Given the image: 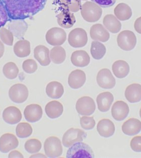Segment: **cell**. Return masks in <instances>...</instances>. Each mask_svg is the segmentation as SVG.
I'll return each mask as SVG.
<instances>
[{
  "instance_id": "obj_1",
  "label": "cell",
  "mask_w": 141,
  "mask_h": 158,
  "mask_svg": "<svg viewBox=\"0 0 141 158\" xmlns=\"http://www.w3.org/2000/svg\"><path fill=\"white\" fill-rule=\"evenodd\" d=\"M10 20L31 18L43 10L47 0H2Z\"/></svg>"
},
{
  "instance_id": "obj_2",
  "label": "cell",
  "mask_w": 141,
  "mask_h": 158,
  "mask_svg": "<svg viewBox=\"0 0 141 158\" xmlns=\"http://www.w3.org/2000/svg\"><path fill=\"white\" fill-rule=\"evenodd\" d=\"M80 10L83 18L88 22H97L102 14V8L92 2H85L82 5Z\"/></svg>"
},
{
  "instance_id": "obj_3",
  "label": "cell",
  "mask_w": 141,
  "mask_h": 158,
  "mask_svg": "<svg viewBox=\"0 0 141 158\" xmlns=\"http://www.w3.org/2000/svg\"><path fill=\"white\" fill-rule=\"evenodd\" d=\"M66 157L68 158H91L94 157V154L88 144L78 142L70 147Z\"/></svg>"
},
{
  "instance_id": "obj_4",
  "label": "cell",
  "mask_w": 141,
  "mask_h": 158,
  "mask_svg": "<svg viewBox=\"0 0 141 158\" xmlns=\"http://www.w3.org/2000/svg\"><path fill=\"white\" fill-rule=\"evenodd\" d=\"M44 150L49 158H58L63 154V147L60 139L56 136H51L45 140Z\"/></svg>"
},
{
  "instance_id": "obj_5",
  "label": "cell",
  "mask_w": 141,
  "mask_h": 158,
  "mask_svg": "<svg viewBox=\"0 0 141 158\" xmlns=\"http://www.w3.org/2000/svg\"><path fill=\"white\" fill-rule=\"evenodd\" d=\"M117 42L121 49L123 51H130L136 47L137 38L133 31L124 30L118 35Z\"/></svg>"
},
{
  "instance_id": "obj_6",
  "label": "cell",
  "mask_w": 141,
  "mask_h": 158,
  "mask_svg": "<svg viewBox=\"0 0 141 158\" xmlns=\"http://www.w3.org/2000/svg\"><path fill=\"white\" fill-rule=\"evenodd\" d=\"M87 134L83 130L71 128L68 130L63 137V144L65 147L70 148L74 143L81 142L86 139Z\"/></svg>"
},
{
  "instance_id": "obj_7",
  "label": "cell",
  "mask_w": 141,
  "mask_h": 158,
  "mask_svg": "<svg viewBox=\"0 0 141 158\" xmlns=\"http://www.w3.org/2000/svg\"><path fill=\"white\" fill-rule=\"evenodd\" d=\"M87 42V34L83 28L74 29L68 34V44L73 48H82L86 45Z\"/></svg>"
},
{
  "instance_id": "obj_8",
  "label": "cell",
  "mask_w": 141,
  "mask_h": 158,
  "mask_svg": "<svg viewBox=\"0 0 141 158\" xmlns=\"http://www.w3.org/2000/svg\"><path fill=\"white\" fill-rule=\"evenodd\" d=\"M29 92L25 85L18 83L13 85L9 91L10 99L16 103H22L27 99Z\"/></svg>"
},
{
  "instance_id": "obj_9",
  "label": "cell",
  "mask_w": 141,
  "mask_h": 158,
  "mask_svg": "<svg viewBox=\"0 0 141 158\" xmlns=\"http://www.w3.org/2000/svg\"><path fill=\"white\" fill-rule=\"evenodd\" d=\"M67 39V34L60 28L53 27L48 31L45 35L47 42L52 46H60L64 44Z\"/></svg>"
},
{
  "instance_id": "obj_10",
  "label": "cell",
  "mask_w": 141,
  "mask_h": 158,
  "mask_svg": "<svg viewBox=\"0 0 141 158\" xmlns=\"http://www.w3.org/2000/svg\"><path fill=\"white\" fill-rule=\"evenodd\" d=\"M76 109L78 113L82 115H91L96 109L94 100L89 96L79 98L76 104Z\"/></svg>"
},
{
  "instance_id": "obj_11",
  "label": "cell",
  "mask_w": 141,
  "mask_h": 158,
  "mask_svg": "<svg viewBox=\"0 0 141 158\" xmlns=\"http://www.w3.org/2000/svg\"><path fill=\"white\" fill-rule=\"evenodd\" d=\"M96 81L99 86L105 89L113 88L116 84L115 78L108 69H103L99 71Z\"/></svg>"
},
{
  "instance_id": "obj_12",
  "label": "cell",
  "mask_w": 141,
  "mask_h": 158,
  "mask_svg": "<svg viewBox=\"0 0 141 158\" xmlns=\"http://www.w3.org/2000/svg\"><path fill=\"white\" fill-rule=\"evenodd\" d=\"M18 145L19 141L13 134L7 133L0 138V151L2 153H8L18 147Z\"/></svg>"
},
{
  "instance_id": "obj_13",
  "label": "cell",
  "mask_w": 141,
  "mask_h": 158,
  "mask_svg": "<svg viewBox=\"0 0 141 158\" xmlns=\"http://www.w3.org/2000/svg\"><path fill=\"white\" fill-rule=\"evenodd\" d=\"M43 111L39 104H32L26 107L24 111L25 118L30 123H36L43 117Z\"/></svg>"
},
{
  "instance_id": "obj_14",
  "label": "cell",
  "mask_w": 141,
  "mask_h": 158,
  "mask_svg": "<svg viewBox=\"0 0 141 158\" xmlns=\"http://www.w3.org/2000/svg\"><path fill=\"white\" fill-rule=\"evenodd\" d=\"M129 112L130 109L127 103L123 101H118L112 106L111 115L115 120L121 121L127 117Z\"/></svg>"
},
{
  "instance_id": "obj_15",
  "label": "cell",
  "mask_w": 141,
  "mask_h": 158,
  "mask_svg": "<svg viewBox=\"0 0 141 158\" xmlns=\"http://www.w3.org/2000/svg\"><path fill=\"white\" fill-rule=\"evenodd\" d=\"M86 80V76L84 71L80 70H74L68 76V85L72 89H78L83 86Z\"/></svg>"
},
{
  "instance_id": "obj_16",
  "label": "cell",
  "mask_w": 141,
  "mask_h": 158,
  "mask_svg": "<svg viewBox=\"0 0 141 158\" xmlns=\"http://www.w3.org/2000/svg\"><path fill=\"white\" fill-rule=\"evenodd\" d=\"M91 38L95 41L106 42L110 38V33L101 24L93 25L90 30Z\"/></svg>"
},
{
  "instance_id": "obj_17",
  "label": "cell",
  "mask_w": 141,
  "mask_h": 158,
  "mask_svg": "<svg viewBox=\"0 0 141 158\" xmlns=\"http://www.w3.org/2000/svg\"><path fill=\"white\" fill-rule=\"evenodd\" d=\"M3 118L8 124H17L21 120L22 114L20 109L16 107H8L3 111Z\"/></svg>"
},
{
  "instance_id": "obj_18",
  "label": "cell",
  "mask_w": 141,
  "mask_h": 158,
  "mask_svg": "<svg viewBox=\"0 0 141 158\" xmlns=\"http://www.w3.org/2000/svg\"><path fill=\"white\" fill-rule=\"evenodd\" d=\"M122 130L123 134L129 136L137 135L141 131V121L134 118L129 119L123 123Z\"/></svg>"
},
{
  "instance_id": "obj_19",
  "label": "cell",
  "mask_w": 141,
  "mask_h": 158,
  "mask_svg": "<svg viewBox=\"0 0 141 158\" xmlns=\"http://www.w3.org/2000/svg\"><path fill=\"white\" fill-rule=\"evenodd\" d=\"M8 24L9 30L17 38L23 37L28 29V25L24 20H10Z\"/></svg>"
},
{
  "instance_id": "obj_20",
  "label": "cell",
  "mask_w": 141,
  "mask_h": 158,
  "mask_svg": "<svg viewBox=\"0 0 141 158\" xmlns=\"http://www.w3.org/2000/svg\"><path fill=\"white\" fill-rule=\"evenodd\" d=\"M97 130L100 136L104 138H110L115 132V126L114 123L110 119H102L98 123Z\"/></svg>"
},
{
  "instance_id": "obj_21",
  "label": "cell",
  "mask_w": 141,
  "mask_h": 158,
  "mask_svg": "<svg viewBox=\"0 0 141 158\" xmlns=\"http://www.w3.org/2000/svg\"><path fill=\"white\" fill-rule=\"evenodd\" d=\"M34 57L42 66H48L51 63L49 49L44 45H39L34 48Z\"/></svg>"
},
{
  "instance_id": "obj_22",
  "label": "cell",
  "mask_w": 141,
  "mask_h": 158,
  "mask_svg": "<svg viewBox=\"0 0 141 158\" xmlns=\"http://www.w3.org/2000/svg\"><path fill=\"white\" fill-rule=\"evenodd\" d=\"M114 100V96L109 92H105L99 94L96 98L99 110L102 112L108 111Z\"/></svg>"
},
{
  "instance_id": "obj_23",
  "label": "cell",
  "mask_w": 141,
  "mask_h": 158,
  "mask_svg": "<svg viewBox=\"0 0 141 158\" xmlns=\"http://www.w3.org/2000/svg\"><path fill=\"white\" fill-rule=\"evenodd\" d=\"M125 97L129 102L134 103L141 100V85L134 83L130 85L125 91Z\"/></svg>"
},
{
  "instance_id": "obj_24",
  "label": "cell",
  "mask_w": 141,
  "mask_h": 158,
  "mask_svg": "<svg viewBox=\"0 0 141 158\" xmlns=\"http://www.w3.org/2000/svg\"><path fill=\"white\" fill-rule=\"evenodd\" d=\"M71 60L76 67H85L89 64L90 57L86 51H76L72 54Z\"/></svg>"
},
{
  "instance_id": "obj_25",
  "label": "cell",
  "mask_w": 141,
  "mask_h": 158,
  "mask_svg": "<svg viewBox=\"0 0 141 158\" xmlns=\"http://www.w3.org/2000/svg\"><path fill=\"white\" fill-rule=\"evenodd\" d=\"M57 22L62 28H70L76 23L75 16L71 12L64 10L58 15Z\"/></svg>"
},
{
  "instance_id": "obj_26",
  "label": "cell",
  "mask_w": 141,
  "mask_h": 158,
  "mask_svg": "<svg viewBox=\"0 0 141 158\" xmlns=\"http://www.w3.org/2000/svg\"><path fill=\"white\" fill-rule=\"evenodd\" d=\"M45 111L50 118H56L61 116L63 113V105L58 101H51L45 106Z\"/></svg>"
},
{
  "instance_id": "obj_27",
  "label": "cell",
  "mask_w": 141,
  "mask_h": 158,
  "mask_svg": "<svg viewBox=\"0 0 141 158\" xmlns=\"http://www.w3.org/2000/svg\"><path fill=\"white\" fill-rule=\"evenodd\" d=\"M112 72L115 76L122 79L127 76L130 72V65L126 61L118 60L115 61L112 66Z\"/></svg>"
},
{
  "instance_id": "obj_28",
  "label": "cell",
  "mask_w": 141,
  "mask_h": 158,
  "mask_svg": "<svg viewBox=\"0 0 141 158\" xmlns=\"http://www.w3.org/2000/svg\"><path fill=\"white\" fill-rule=\"evenodd\" d=\"M64 89L62 84L56 81H52L47 85L46 93L52 99H59L63 95Z\"/></svg>"
},
{
  "instance_id": "obj_29",
  "label": "cell",
  "mask_w": 141,
  "mask_h": 158,
  "mask_svg": "<svg viewBox=\"0 0 141 158\" xmlns=\"http://www.w3.org/2000/svg\"><path fill=\"white\" fill-rule=\"evenodd\" d=\"M103 23L106 28L112 33L119 32L122 28L121 22L112 14L106 15L103 18Z\"/></svg>"
},
{
  "instance_id": "obj_30",
  "label": "cell",
  "mask_w": 141,
  "mask_h": 158,
  "mask_svg": "<svg viewBox=\"0 0 141 158\" xmlns=\"http://www.w3.org/2000/svg\"><path fill=\"white\" fill-rule=\"evenodd\" d=\"M13 51L15 55L18 57L28 56L31 52L30 42L27 40H20L15 44Z\"/></svg>"
},
{
  "instance_id": "obj_31",
  "label": "cell",
  "mask_w": 141,
  "mask_h": 158,
  "mask_svg": "<svg viewBox=\"0 0 141 158\" xmlns=\"http://www.w3.org/2000/svg\"><path fill=\"white\" fill-rule=\"evenodd\" d=\"M114 14L119 20L126 21L131 18L132 11L128 5L121 3L115 7Z\"/></svg>"
},
{
  "instance_id": "obj_32",
  "label": "cell",
  "mask_w": 141,
  "mask_h": 158,
  "mask_svg": "<svg viewBox=\"0 0 141 158\" xmlns=\"http://www.w3.org/2000/svg\"><path fill=\"white\" fill-rule=\"evenodd\" d=\"M50 58L56 64H62L66 60V51L63 47L60 46L54 47L51 49Z\"/></svg>"
},
{
  "instance_id": "obj_33",
  "label": "cell",
  "mask_w": 141,
  "mask_h": 158,
  "mask_svg": "<svg viewBox=\"0 0 141 158\" xmlns=\"http://www.w3.org/2000/svg\"><path fill=\"white\" fill-rule=\"evenodd\" d=\"M91 54L93 59L99 60L106 55V49L104 44L98 41H92L90 49Z\"/></svg>"
},
{
  "instance_id": "obj_34",
  "label": "cell",
  "mask_w": 141,
  "mask_h": 158,
  "mask_svg": "<svg viewBox=\"0 0 141 158\" xmlns=\"http://www.w3.org/2000/svg\"><path fill=\"white\" fill-rule=\"evenodd\" d=\"M19 69L15 63L8 62L3 67V72L7 79L13 80L17 78L19 74Z\"/></svg>"
},
{
  "instance_id": "obj_35",
  "label": "cell",
  "mask_w": 141,
  "mask_h": 158,
  "mask_svg": "<svg viewBox=\"0 0 141 158\" xmlns=\"http://www.w3.org/2000/svg\"><path fill=\"white\" fill-rule=\"evenodd\" d=\"M62 8L71 12H77L81 9V0H60Z\"/></svg>"
},
{
  "instance_id": "obj_36",
  "label": "cell",
  "mask_w": 141,
  "mask_h": 158,
  "mask_svg": "<svg viewBox=\"0 0 141 158\" xmlns=\"http://www.w3.org/2000/svg\"><path fill=\"white\" fill-rule=\"evenodd\" d=\"M32 127L27 123H20L16 128L17 136L20 138H26L30 136L32 133Z\"/></svg>"
},
{
  "instance_id": "obj_37",
  "label": "cell",
  "mask_w": 141,
  "mask_h": 158,
  "mask_svg": "<svg viewBox=\"0 0 141 158\" xmlns=\"http://www.w3.org/2000/svg\"><path fill=\"white\" fill-rule=\"evenodd\" d=\"M42 144L41 142L36 139H31L26 141L25 143V149L28 153L35 154L40 151Z\"/></svg>"
},
{
  "instance_id": "obj_38",
  "label": "cell",
  "mask_w": 141,
  "mask_h": 158,
  "mask_svg": "<svg viewBox=\"0 0 141 158\" xmlns=\"http://www.w3.org/2000/svg\"><path fill=\"white\" fill-rule=\"evenodd\" d=\"M0 38L4 44L12 46L14 41V35L12 32L5 27L0 28Z\"/></svg>"
},
{
  "instance_id": "obj_39",
  "label": "cell",
  "mask_w": 141,
  "mask_h": 158,
  "mask_svg": "<svg viewBox=\"0 0 141 158\" xmlns=\"http://www.w3.org/2000/svg\"><path fill=\"white\" fill-rule=\"evenodd\" d=\"M22 68L26 73L32 74L37 70L38 65L36 62L33 59H27L23 61Z\"/></svg>"
},
{
  "instance_id": "obj_40",
  "label": "cell",
  "mask_w": 141,
  "mask_h": 158,
  "mask_svg": "<svg viewBox=\"0 0 141 158\" xmlns=\"http://www.w3.org/2000/svg\"><path fill=\"white\" fill-rule=\"evenodd\" d=\"M80 124L84 130H90L94 127L96 123L93 117L83 116L80 118Z\"/></svg>"
},
{
  "instance_id": "obj_41",
  "label": "cell",
  "mask_w": 141,
  "mask_h": 158,
  "mask_svg": "<svg viewBox=\"0 0 141 158\" xmlns=\"http://www.w3.org/2000/svg\"><path fill=\"white\" fill-rule=\"evenodd\" d=\"M10 21L6 9L2 0H0V28L5 26L8 21Z\"/></svg>"
},
{
  "instance_id": "obj_42",
  "label": "cell",
  "mask_w": 141,
  "mask_h": 158,
  "mask_svg": "<svg viewBox=\"0 0 141 158\" xmlns=\"http://www.w3.org/2000/svg\"><path fill=\"white\" fill-rule=\"evenodd\" d=\"M131 149L136 152H141V136H135L130 143Z\"/></svg>"
},
{
  "instance_id": "obj_43",
  "label": "cell",
  "mask_w": 141,
  "mask_h": 158,
  "mask_svg": "<svg viewBox=\"0 0 141 158\" xmlns=\"http://www.w3.org/2000/svg\"><path fill=\"white\" fill-rule=\"evenodd\" d=\"M91 1L102 8L112 7L117 2V0H91Z\"/></svg>"
},
{
  "instance_id": "obj_44",
  "label": "cell",
  "mask_w": 141,
  "mask_h": 158,
  "mask_svg": "<svg viewBox=\"0 0 141 158\" xmlns=\"http://www.w3.org/2000/svg\"><path fill=\"white\" fill-rule=\"evenodd\" d=\"M134 28L137 32L141 34V17L137 19L135 22Z\"/></svg>"
},
{
  "instance_id": "obj_45",
  "label": "cell",
  "mask_w": 141,
  "mask_h": 158,
  "mask_svg": "<svg viewBox=\"0 0 141 158\" xmlns=\"http://www.w3.org/2000/svg\"><path fill=\"white\" fill-rule=\"evenodd\" d=\"M8 158H24L23 155L18 151L14 150L9 154Z\"/></svg>"
},
{
  "instance_id": "obj_46",
  "label": "cell",
  "mask_w": 141,
  "mask_h": 158,
  "mask_svg": "<svg viewBox=\"0 0 141 158\" xmlns=\"http://www.w3.org/2000/svg\"><path fill=\"white\" fill-rule=\"evenodd\" d=\"M5 47L4 44L0 41V59L3 56L4 53Z\"/></svg>"
},
{
  "instance_id": "obj_47",
  "label": "cell",
  "mask_w": 141,
  "mask_h": 158,
  "mask_svg": "<svg viewBox=\"0 0 141 158\" xmlns=\"http://www.w3.org/2000/svg\"><path fill=\"white\" fill-rule=\"evenodd\" d=\"M30 158H46V156L44 155V154L39 153L34 155H32L31 156H30Z\"/></svg>"
},
{
  "instance_id": "obj_48",
  "label": "cell",
  "mask_w": 141,
  "mask_h": 158,
  "mask_svg": "<svg viewBox=\"0 0 141 158\" xmlns=\"http://www.w3.org/2000/svg\"><path fill=\"white\" fill-rule=\"evenodd\" d=\"M140 116L141 118V109H140Z\"/></svg>"
},
{
  "instance_id": "obj_49",
  "label": "cell",
  "mask_w": 141,
  "mask_h": 158,
  "mask_svg": "<svg viewBox=\"0 0 141 158\" xmlns=\"http://www.w3.org/2000/svg\"><path fill=\"white\" fill-rule=\"evenodd\" d=\"M82 1H87V0H82Z\"/></svg>"
}]
</instances>
